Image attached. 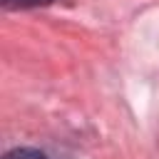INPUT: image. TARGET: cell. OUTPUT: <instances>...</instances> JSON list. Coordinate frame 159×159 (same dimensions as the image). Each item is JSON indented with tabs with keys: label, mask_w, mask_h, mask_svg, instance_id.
I'll return each mask as SVG.
<instances>
[{
	"label": "cell",
	"mask_w": 159,
	"mask_h": 159,
	"mask_svg": "<svg viewBox=\"0 0 159 159\" xmlns=\"http://www.w3.org/2000/svg\"><path fill=\"white\" fill-rule=\"evenodd\" d=\"M2 7L7 10H30V7H45V5H52L55 0H0Z\"/></svg>",
	"instance_id": "cell-1"
},
{
	"label": "cell",
	"mask_w": 159,
	"mask_h": 159,
	"mask_svg": "<svg viewBox=\"0 0 159 159\" xmlns=\"http://www.w3.org/2000/svg\"><path fill=\"white\" fill-rule=\"evenodd\" d=\"M2 159H47L40 149H32V147H17V149H10Z\"/></svg>",
	"instance_id": "cell-2"
}]
</instances>
